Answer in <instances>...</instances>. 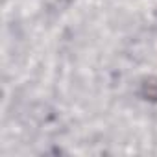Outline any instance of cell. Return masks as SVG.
<instances>
[{
    "mask_svg": "<svg viewBox=\"0 0 157 157\" xmlns=\"http://www.w3.org/2000/svg\"><path fill=\"white\" fill-rule=\"evenodd\" d=\"M142 94L150 100H157V80H148L142 83Z\"/></svg>",
    "mask_w": 157,
    "mask_h": 157,
    "instance_id": "6da1fadb",
    "label": "cell"
}]
</instances>
